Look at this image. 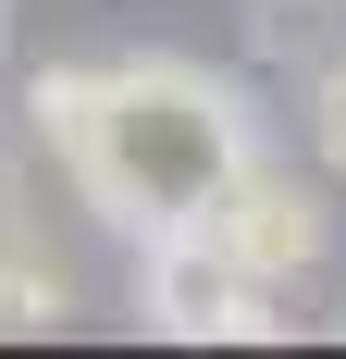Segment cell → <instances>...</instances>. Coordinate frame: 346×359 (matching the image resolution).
<instances>
[{
  "mask_svg": "<svg viewBox=\"0 0 346 359\" xmlns=\"http://www.w3.org/2000/svg\"><path fill=\"white\" fill-rule=\"evenodd\" d=\"M310 149H321V174H346V50L310 74Z\"/></svg>",
  "mask_w": 346,
  "mask_h": 359,
  "instance_id": "5b68a950",
  "label": "cell"
},
{
  "mask_svg": "<svg viewBox=\"0 0 346 359\" xmlns=\"http://www.w3.org/2000/svg\"><path fill=\"white\" fill-rule=\"evenodd\" d=\"M198 236L235 273H260V285H297V273H321L334 260V198H321V174H297V161H235L223 174V198L198 211Z\"/></svg>",
  "mask_w": 346,
  "mask_h": 359,
  "instance_id": "3957f363",
  "label": "cell"
},
{
  "mask_svg": "<svg viewBox=\"0 0 346 359\" xmlns=\"http://www.w3.org/2000/svg\"><path fill=\"white\" fill-rule=\"evenodd\" d=\"M62 260H50V248H37V236H25V223H13V198H0V334H50V323H62Z\"/></svg>",
  "mask_w": 346,
  "mask_h": 359,
  "instance_id": "277c9868",
  "label": "cell"
},
{
  "mask_svg": "<svg viewBox=\"0 0 346 359\" xmlns=\"http://www.w3.org/2000/svg\"><path fill=\"white\" fill-rule=\"evenodd\" d=\"M37 137L62 161V186L87 211L137 248L161 223H198L223 198L235 161H260V100H247V74L223 62H186V50H124V62H50L25 87Z\"/></svg>",
  "mask_w": 346,
  "mask_h": 359,
  "instance_id": "6da1fadb",
  "label": "cell"
},
{
  "mask_svg": "<svg viewBox=\"0 0 346 359\" xmlns=\"http://www.w3.org/2000/svg\"><path fill=\"white\" fill-rule=\"evenodd\" d=\"M0 50H13V0H0Z\"/></svg>",
  "mask_w": 346,
  "mask_h": 359,
  "instance_id": "8992f818",
  "label": "cell"
},
{
  "mask_svg": "<svg viewBox=\"0 0 346 359\" xmlns=\"http://www.w3.org/2000/svg\"><path fill=\"white\" fill-rule=\"evenodd\" d=\"M137 323L173 334V347H260V334H284V323H272V285L235 273L198 223L137 236Z\"/></svg>",
  "mask_w": 346,
  "mask_h": 359,
  "instance_id": "7a4b0ae2",
  "label": "cell"
}]
</instances>
